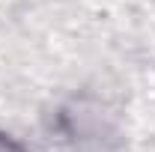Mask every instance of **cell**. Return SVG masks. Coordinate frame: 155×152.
<instances>
[{
  "label": "cell",
  "mask_w": 155,
  "mask_h": 152,
  "mask_svg": "<svg viewBox=\"0 0 155 152\" xmlns=\"http://www.w3.org/2000/svg\"><path fill=\"white\" fill-rule=\"evenodd\" d=\"M0 152H18V143H15L9 134H3V131H0Z\"/></svg>",
  "instance_id": "cell-1"
},
{
  "label": "cell",
  "mask_w": 155,
  "mask_h": 152,
  "mask_svg": "<svg viewBox=\"0 0 155 152\" xmlns=\"http://www.w3.org/2000/svg\"><path fill=\"white\" fill-rule=\"evenodd\" d=\"M18 152H24V149H21V146H18Z\"/></svg>",
  "instance_id": "cell-2"
}]
</instances>
